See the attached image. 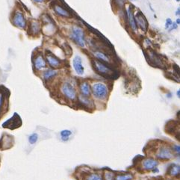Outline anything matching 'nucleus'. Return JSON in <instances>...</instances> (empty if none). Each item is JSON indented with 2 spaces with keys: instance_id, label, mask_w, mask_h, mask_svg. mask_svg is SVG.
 <instances>
[{
  "instance_id": "nucleus-1",
  "label": "nucleus",
  "mask_w": 180,
  "mask_h": 180,
  "mask_svg": "<svg viewBox=\"0 0 180 180\" xmlns=\"http://www.w3.org/2000/svg\"><path fill=\"white\" fill-rule=\"evenodd\" d=\"M70 38L79 46L84 48L85 47V39H84V31L79 26H73L71 30Z\"/></svg>"
},
{
  "instance_id": "nucleus-2",
  "label": "nucleus",
  "mask_w": 180,
  "mask_h": 180,
  "mask_svg": "<svg viewBox=\"0 0 180 180\" xmlns=\"http://www.w3.org/2000/svg\"><path fill=\"white\" fill-rule=\"evenodd\" d=\"M93 96L98 99H104L108 95V87L102 82L94 83L92 86Z\"/></svg>"
},
{
  "instance_id": "nucleus-3",
  "label": "nucleus",
  "mask_w": 180,
  "mask_h": 180,
  "mask_svg": "<svg viewBox=\"0 0 180 180\" xmlns=\"http://www.w3.org/2000/svg\"><path fill=\"white\" fill-rule=\"evenodd\" d=\"M93 63L95 70L97 71V73L101 74V75L110 76L113 73L112 70H111L109 67L106 66L105 64H103L102 61H99L98 60H94L93 61Z\"/></svg>"
},
{
  "instance_id": "nucleus-4",
  "label": "nucleus",
  "mask_w": 180,
  "mask_h": 180,
  "mask_svg": "<svg viewBox=\"0 0 180 180\" xmlns=\"http://www.w3.org/2000/svg\"><path fill=\"white\" fill-rule=\"evenodd\" d=\"M12 23L17 28L25 29L26 27V20L21 11H16L12 17Z\"/></svg>"
},
{
  "instance_id": "nucleus-5",
  "label": "nucleus",
  "mask_w": 180,
  "mask_h": 180,
  "mask_svg": "<svg viewBox=\"0 0 180 180\" xmlns=\"http://www.w3.org/2000/svg\"><path fill=\"white\" fill-rule=\"evenodd\" d=\"M61 91L66 97L70 99H74L76 96V93L73 86L69 82H64L61 86Z\"/></svg>"
},
{
  "instance_id": "nucleus-6",
  "label": "nucleus",
  "mask_w": 180,
  "mask_h": 180,
  "mask_svg": "<svg viewBox=\"0 0 180 180\" xmlns=\"http://www.w3.org/2000/svg\"><path fill=\"white\" fill-rule=\"evenodd\" d=\"M73 67L78 75L82 76L84 73V68L82 65V59L79 56H75L73 60Z\"/></svg>"
},
{
  "instance_id": "nucleus-7",
  "label": "nucleus",
  "mask_w": 180,
  "mask_h": 180,
  "mask_svg": "<svg viewBox=\"0 0 180 180\" xmlns=\"http://www.w3.org/2000/svg\"><path fill=\"white\" fill-rule=\"evenodd\" d=\"M135 23H136L137 24V26H139L142 30L147 31V26H148V25H147V21L141 11H138V12L137 13L136 15L135 16Z\"/></svg>"
},
{
  "instance_id": "nucleus-8",
  "label": "nucleus",
  "mask_w": 180,
  "mask_h": 180,
  "mask_svg": "<svg viewBox=\"0 0 180 180\" xmlns=\"http://www.w3.org/2000/svg\"><path fill=\"white\" fill-rule=\"evenodd\" d=\"M157 157L162 160H168L173 158V153L171 150L167 147H162L159 150L157 153Z\"/></svg>"
},
{
  "instance_id": "nucleus-9",
  "label": "nucleus",
  "mask_w": 180,
  "mask_h": 180,
  "mask_svg": "<svg viewBox=\"0 0 180 180\" xmlns=\"http://www.w3.org/2000/svg\"><path fill=\"white\" fill-rule=\"evenodd\" d=\"M46 58H47V62H48V64L52 67L57 68L60 66L61 64L60 60H59L56 56H55L53 53L48 52V53H47Z\"/></svg>"
},
{
  "instance_id": "nucleus-10",
  "label": "nucleus",
  "mask_w": 180,
  "mask_h": 180,
  "mask_svg": "<svg viewBox=\"0 0 180 180\" xmlns=\"http://www.w3.org/2000/svg\"><path fill=\"white\" fill-rule=\"evenodd\" d=\"M34 64H35V68H36L38 70H42L43 69L46 68V67H47L46 61L42 55H38V56L35 58Z\"/></svg>"
},
{
  "instance_id": "nucleus-11",
  "label": "nucleus",
  "mask_w": 180,
  "mask_h": 180,
  "mask_svg": "<svg viewBox=\"0 0 180 180\" xmlns=\"http://www.w3.org/2000/svg\"><path fill=\"white\" fill-rule=\"evenodd\" d=\"M158 163L157 161L154 160L153 159H147L143 163V166H144V169L147 170H153L156 169L157 167Z\"/></svg>"
},
{
  "instance_id": "nucleus-12",
  "label": "nucleus",
  "mask_w": 180,
  "mask_h": 180,
  "mask_svg": "<svg viewBox=\"0 0 180 180\" xmlns=\"http://www.w3.org/2000/svg\"><path fill=\"white\" fill-rule=\"evenodd\" d=\"M127 14H128V20H129V26L130 27L132 28V30L133 31H136L137 29H138V26H137L136 23H135V16H134L133 12H132V8L129 7L127 10Z\"/></svg>"
},
{
  "instance_id": "nucleus-13",
  "label": "nucleus",
  "mask_w": 180,
  "mask_h": 180,
  "mask_svg": "<svg viewBox=\"0 0 180 180\" xmlns=\"http://www.w3.org/2000/svg\"><path fill=\"white\" fill-rule=\"evenodd\" d=\"M53 8H54L55 12H56L58 15L61 16V17H70V13L68 12L66 9H64V8H62L61 5H56Z\"/></svg>"
},
{
  "instance_id": "nucleus-14",
  "label": "nucleus",
  "mask_w": 180,
  "mask_h": 180,
  "mask_svg": "<svg viewBox=\"0 0 180 180\" xmlns=\"http://www.w3.org/2000/svg\"><path fill=\"white\" fill-rule=\"evenodd\" d=\"M93 55H94V56L96 58V59H99V60L101 61L106 62V63H108V62L110 61L109 58H108L105 53H102V52L96 51L93 53Z\"/></svg>"
},
{
  "instance_id": "nucleus-15",
  "label": "nucleus",
  "mask_w": 180,
  "mask_h": 180,
  "mask_svg": "<svg viewBox=\"0 0 180 180\" xmlns=\"http://www.w3.org/2000/svg\"><path fill=\"white\" fill-rule=\"evenodd\" d=\"M80 90H81V93L84 96H87L90 94V85L87 82H83L81 83L80 85Z\"/></svg>"
},
{
  "instance_id": "nucleus-16",
  "label": "nucleus",
  "mask_w": 180,
  "mask_h": 180,
  "mask_svg": "<svg viewBox=\"0 0 180 180\" xmlns=\"http://www.w3.org/2000/svg\"><path fill=\"white\" fill-rule=\"evenodd\" d=\"M57 73V71L54 70H47L44 73V79L45 80H49L56 76Z\"/></svg>"
},
{
  "instance_id": "nucleus-17",
  "label": "nucleus",
  "mask_w": 180,
  "mask_h": 180,
  "mask_svg": "<svg viewBox=\"0 0 180 180\" xmlns=\"http://www.w3.org/2000/svg\"><path fill=\"white\" fill-rule=\"evenodd\" d=\"M41 30V26H40V24L37 22H35V23H32L30 26V31L34 34V35H37L38 32H40Z\"/></svg>"
},
{
  "instance_id": "nucleus-18",
  "label": "nucleus",
  "mask_w": 180,
  "mask_h": 180,
  "mask_svg": "<svg viewBox=\"0 0 180 180\" xmlns=\"http://www.w3.org/2000/svg\"><path fill=\"white\" fill-rule=\"evenodd\" d=\"M179 172H180V167L179 165L173 164L170 167V174L171 176H175L179 175Z\"/></svg>"
},
{
  "instance_id": "nucleus-19",
  "label": "nucleus",
  "mask_w": 180,
  "mask_h": 180,
  "mask_svg": "<svg viewBox=\"0 0 180 180\" xmlns=\"http://www.w3.org/2000/svg\"><path fill=\"white\" fill-rule=\"evenodd\" d=\"M71 135H72V132L70 130H63L61 132V136L63 141H67Z\"/></svg>"
},
{
  "instance_id": "nucleus-20",
  "label": "nucleus",
  "mask_w": 180,
  "mask_h": 180,
  "mask_svg": "<svg viewBox=\"0 0 180 180\" xmlns=\"http://www.w3.org/2000/svg\"><path fill=\"white\" fill-rule=\"evenodd\" d=\"M38 140V135L37 133H33L29 137V141L30 144H35Z\"/></svg>"
},
{
  "instance_id": "nucleus-21",
  "label": "nucleus",
  "mask_w": 180,
  "mask_h": 180,
  "mask_svg": "<svg viewBox=\"0 0 180 180\" xmlns=\"http://www.w3.org/2000/svg\"><path fill=\"white\" fill-rule=\"evenodd\" d=\"M132 179V176L131 174H126V175L117 176L116 180H131Z\"/></svg>"
},
{
  "instance_id": "nucleus-22",
  "label": "nucleus",
  "mask_w": 180,
  "mask_h": 180,
  "mask_svg": "<svg viewBox=\"0 0 180 180\" xmlns=\"http://www.w3.org/2000/svg\"><path fill=\"white\" fill-rule=\"evenodd\" d=\"M87 180H102V177L96 173H93L89 176Z\"/></svg>"
},
{
  "instance_id": "nucleus-23",
  "label": "nucleus",
  "mask_w": 180,
  "mask_h": 180,
  "mask_svg": "<svg viewBox=\"0 0 180 180\" xmlns=\"http://www.w3.org/2000/svg\"><path fill=\"white\" fill-rule=\"evenodd\" d=\"M172 23H173V21L171 20V19L170 18L167 19L166 23H165V29H169V28L171 26V25H172Z\"/></svg>"
},
{
  "instance_id": "nucleus-24",
  "label": "nucleus",
  "mask_w": 180,
  "mask_h": 180,
  "mask_svg": "<svg viewBox=\"0 0 180 180\" xmlns=\"http://www.w3.org/2000/svg\"><path fill=\"white\" fill-rule=\"evenodd\" d=\"M4 99H5L4 95L2 94V93H0V111H1V109H2V105H3Z\"/></svg>"
},
{
  "instance_id": "nucleus-25",
  "label": "nucleus",
  "mask_w": 180,
  "mask_h": 180,
  "mask_svg": "<svg viewBox=\"0 0 180 180\" xmlns=\"http://www.w3.org/2000/svg\"><path fill=\"white\" fill-rule=\"evenodd\" d=\"M177 26H178V25L176 24V23H173L172 25H171V27H170L169 29V32H170V31L174 30V29H177Z\"/></svg>"
},
{
  "instance_id": "nucleus-26",
  "label": "nucleus",
  "mask_w": 180,
  "mask_h": 180,
  "mask_svg": "<svg viewBox=\"0 0 180 180\" xmlns=\"http://www.w3.org/2000/svg\"><path fill=\"white\" fill-rule=\"evenodd\" d=\"M34 2H37V3H41V2H44V0H33Z\"/></svg>"
},
{
  "instance_id": "nucleus-27",
  "label": "nucleus",
  "mask_w": 180,
  "mask_h": 180,
  "mask_svg": "<svg viewBox=\"0 0 180 180\" xmlns=\"http://www.w3.org/2000/svg\"><path fill=\"white\" fill-rule=\"evenodd\" d=\"M179 11H180V9H179V8L178 9H177L176 13V16H179Z\"/></svg>"
},
{
  "instance_id": "nucleus-28",
  "label": "nucleus",
  "mask_w": 180,
  "mask_h": 180,
  "mask_svg": "<svg viewBox=\"0 0 180 180\" xmlns=\"http://www.w3.org/2000/svg\"><path fill=\"white\" fill-rule=\"evenodd\" d=\"M176 23L177 25H179V23H180V20H179V18H177L176 19Z\"/></svg>"
},
{
  "instance_id": "nucleus-29",
  "label": "nucleus",
  "mask_w": 180,
  "mask_h": 180,
  "mask_svg": "<svg viewBox=\"0 0 180 180\" xmlns=\"http://www.w3.org/2000/svg\"><path fill=\"white\" fill-rule=\"evenodd\" d=\"M118 1H120V2H125L126 0H118Z\"/></svg>"
},
{
  "instance_id": "nucleus-30",
  "label": "nucleus",
  "mask_w": 180,
  "mask_h": 180,
  "mask_svg": "<svg viewBox=\"0 0 180 180\" xmlns=\"http://www.w3.org/2000/svg\"><path fill=\"white\" fill-rule=\"evenodd\" d=\"M176 2H179L180 0H176Z\"/></svg>"
},
{
  "instance_id": "nucleus-31",
  "label": "nucleus",
  "mask_w": 180,
  "mask_h": 180,
  "mask_svg": "<svg viewBox=\"0 0 180 180\" xmlns=\"http://www.w3.org/2000/svg\"><path fill=\"white\" fill-rule=\"evenodd\" d=\"M132 1H135V0H132Z\"/></svg>"
}]
</instances>
